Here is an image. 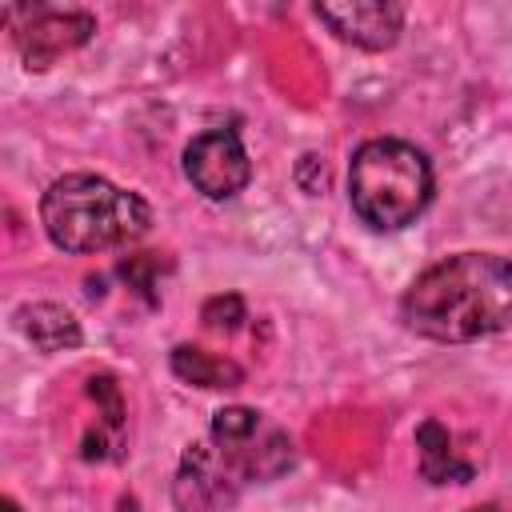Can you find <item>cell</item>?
Instances as JSON below:
<instances>
[{
    "instance_id": "cell-1",
    "label": "cell",
    "mask_w": 512,
    "mask_h": 512,
    "mask_svg": "<svg viewBox=\"0 0 512 512\" xmlns=\"http://www.w3.org/2000/svg\"><path fill=\"white\" fill-rule=\"evenodd\" d=\"M400 316L412 332L440 344L512 332V260L496 252H456L408 284Z\"/></svg>"
},
{
    "instance_id": "cell-2",
    "label": "cell",
    "mask_w": 512,
    "mask_h": 512,
    "mask_svg": "<svg viewBox=\"0 0 512 512\" xmlns=\"http://www.w3.org/2000/svg\"><path fill=\"white\" fill-rule=\"evenodd\" d=\"M40 224L56 248L84 256L140 240L152 228V208L140 192L92 172H72L40 196Z\"/></svg>"
},
{
    "instance_id": "cell-3",
    "label": "cell",
    "mask_w": 512,
    "mask_h": 512,
    "mask_svg": "<svg viewBox=\"0 0 512 512\" xmlns=\"http://www.w3.org/2000/svg\"><path fill=\"white\" fill-rule=\"evenodd\" d=\"M348 200L368 228L400 232L432 200V164L408 140H368L348 164Z\"/></svg>"
},
{
    "instance_id": "cell-4",
    "label": "cell",
    "mask_w": 512,
    "mask_h": 512,
    "mask_svg": "<svg viewBox=\"0 0 512 512\" xmlns=\"http://www.w3.org/2000/svg\"><path fill=\"white\" fill-rule=\"evenodd\" d=\"M208 448L228 476V484L240 492L244 484L276 480L292 468V436L272 424L256 408H220L208 428Z\"/></svg>"
},
{
    "instance_id": "cell-5",
    "label": "cell",
    "mask_w": 512,
    "mask_h": 512,
    "mask_svg": "<svg viewBox=\"0 0 512 512\" xmlns=\"http://www.w3.org/2000/svg\"><path fill=\"white\" fill-rule=\"evenodd\" d=\"M184 176L208 200H232L252 180V160L236 132L212 128L184 148Z\"/></svg>"
},
{
    "instance_id": "cell-6",
    "label": "cell",
    "mask_w": 512,
    "mask_h": 512,
    "mask_svg": "<svg viewBox=\"0 0 512 512\" xmlns=\"http://www.w3.org/2000/svg\"><path fill=\"white\" fill-rule=\"evenodd\" d=\"M28 24L16 28V48L24 52L28 68H48L64 52L92 40L96 20L88 12H56V8H20Z\"/></svg>"
},
{
    "instance_id": "cell-7",
    "label": "cell",
    "mask_w": 512,
    "mask_h": 512,
    "mask_svg": "<svg viewBox=\"0 0 512 512\" xmlns=\"http://www.w3.org/2000/svg\"><path fill=\"white\" fill-rule=\"evenodd\" d=\"M316 16L348 44L380 52L392 48L404 28V8L392 0H344V4H316Z\"/></svg>"
},
{
    "instance_id": "cell-8",
    "label": "cell",
    "mask_w": 512,
    "mask_h": 512,
    "mask_svg": "<svg viewBox=\"0 0 512 512\" xmlns=\"http://www.w3.org/2000/svg\"><path fill=\"white\" fill-rule=\"evenodd\" d=\"M16 324L20 332L40 348V352H68L80 344V320L64 308V304H24L16 312Z\"/></svg>"
},
{
    "instance_id": "cell-9",
    "label": "cell",
    "mask_w": 512,
    "mask_h": 512,
    "mask_svg": "<svg viewBox=\"0 0 512 512\" xmlns=\"http://www.w3.org/2000/svg\"><path fill=\"white\" fill-rule=\"evenodd\" d=\"M416 448H420V472H424V480H432V484H468L472 480V464L456 456L452 436H448L444 424L424 420L416 428Z\"/></svg>"
},
{
    "instance_id": "cell-10",
    "label": "cell",
    "mask_w": 512,
    "mask_h": 512,
    "mask_svg": "<svg viewBox=\"0 0 512 512\" xmlns=\"http://www.w3.org/2000/svg\"><path fill=\"white\" fill-rule=\"evenodd\" d=\"M172 372L184 380V384H196V388H236L244 380L240 364L224 360V356H212L196 344H180L172 352Z\"/></svg>"
},
{
    "instance_id": "cell-11",
    "label": "cell",
    "mask_w": 512,
    "mask_h": 512,
    "mask_svg": "<svg viewBox=\"0 0 512 512\" xmlns=\"http://www.w3.org/2000/svg\"><path fill=\"white\" fill-rule=\"evenodd\" d=\"M200 320L212 328V332H236L240 320H244V300L236 292H224V296H212L204 308H200Z\"/></svg>"
},
{
    "instance_id": "cell-12",
    "label": "cell",
    "mask_w": 512,
    "mask_h": 512,
    "mask_svg": "<svg viewBox=\"0 0 512 512\" xmlns=\"http://www.w3.org/2000/svg\"><path fill=\"white\" fill-rule=\"evenodd\" d=\"M88 396L100 404L104 424H108V428L120 436V428H124V400H120L116 380H112V376H92V380H88Z\"/></svg>"
},
{
    "instance_id": "cell-13",
    "label": "cell",
    "mask_w": 512,
    "mask_h": 512,
    "mask_svg": "<svg viewBox=\"0 0 512 512\" xmlns=\"http://www.w3.org/2000/svg\"><path fill=\"white\" fill-rule=\"evenodd\" d=\"M4 512H20V508H16V500H4Z\"/></svg>"
}]
</instances>
